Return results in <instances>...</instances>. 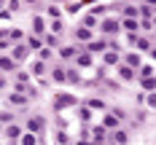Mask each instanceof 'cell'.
I'll list each match as a JSON object with an SVG mask.
<instances>
[{"mask_svg":"<svg viewBox=\"0 0 156 145\" xmlns=\"http://www.w3.org/2000/svg\"><path fill=\"white\" fill-rule=\"evenodd\" d=\"M24 145H35V140H32V134H27V137H24Z\"/></svg>","mask_w":156,"mask_h":145,"instance_id":"obj_1","label":"cell"}]
</instances>
